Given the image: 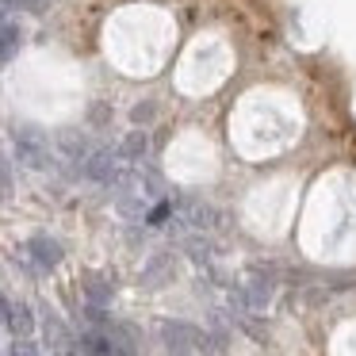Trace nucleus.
<instances>
[{
	"label": "nucleus",
	"mask_w": 356,
	"mask_h": 356,
	"mask_svg": "<svg viewBox=\"0 0 356 356\" xmlns=\"http://www.w3.org/2000/svg\"><path fill=\"white\" fill-rule=\"evenodd\" d=\"M62 257H65L62 241L47 238V234H39V238L27 241V261H31V268H35V272H50V268H58V264H62Z\"/></svg>",
	"instance_id": "f257e3e1"
},
{
	"label": "nucleus",
	"mask_w": 356,
	"mask_h": 356,
	"mask_svg": "<svg viewBox=\"0 0 356 356\" xmlns=\"http://www.w3.org/2000/svg\"><path fill=\"white\" fill-rule=\"evenodd\" d=\"M81 169L92 184H111L115 180V154L111 149H92V154L81 157Z\"/></svg>",
	"instance_id": "f03ea898"
},
{
	"label": "nucleus",
	"mask_w": 356,
	"mask_h": 356,
	"mask_svg": "<svg viewBox=\"0 0 356 356\" xmlns=\"http://www.w3.org/2000/svg\"><path fill=\"white\" fill-rule=\"evenodd\" d=\"M4 330H8L16 341H27V337H31V333H35V314H31V307L12 299L8 318H4Z\"/></svg>",
	"instance_id": "7ed1b4c3"
},
{
	"label": "nucleus",
	"mask_w": 356,
	"mask_h": 356,
	"mask_svg": "<svg viewBox=\"0 0 356 356\" xmlns=\"http://www.w3.org/2000/svg\"><path fill=\"white\" fill-rule=\"evenodd\" d=\"M42 322H47V341H50V348H54V353H62V356L73 353V337H70V330L62 325V318L47 310V318H42Z\"/></svg>",
	"instance_id": "20e7f679"
},
{
	"label": "nucleus",
	"mask_w": 356,
	"mask_h": 356,
	"mask_svg": "<svg viewBox=\"0 0 356 356\" xmlns=\"http://www.w3.org/2000/svg\"><path fill=\"white\" fill-rule=\"evenodd\" d=\"M19 157H24L31 169H50V157H47V149H42V138H27V134H19Z\"/></svg>",
	"instance_id": "39448f33"
},
{
	"label": "nucleus",
	"mask_w": 356,
	"mask_h": 356,
	"mask_svg": "<svg viewBox=\"0 0 356 356\" xmlns=\"http://www.w3.org/2000/svg\"><path fill=\"white\" fill-rule=\"evenodd\" d=\"M19 42H24L19 27H16V24H8V19H0V65H4L12 54H16V50H19Z\"/></svg>",
	"instance_id": "423d86ee"
},
{
	"label": "nucleus",
	"mask_w": 356,
	"mask_h": 356,
	"mask_svg": "<svg viewBox=\"0 0 356 356\" xmlns=\"http://www.w3.org/2000/svg\"><path fill=\"white\" fill-rule=\"evenodd\" d=\"M85 291H88V307H108L111 302V284H104L96 276L85 280Z\"/></svg>",
	"instance_id": "0eeeda50"
},
{
	"label": "nucleus",
	"mask_w": 356,
	"mask_h": 356,
	"mask_svg": "<svg viewBox=\"0 0 356 356\" xmlns=\"http://www.w3.org/2000/svg\"><path fill=\"white\" fill-rule=\"evenodd\" d=\"M58 142H62V154L77 157V161H81V157L88 154V149H85V138H81L77 131H62V134H58Z\"/></svg>",
	"instance_id": "6e6552de"
},
{
	"label": "nucleus",
	"mask_w": 356,
	"mask_h": 356,
	"mask_svg": "<svg viewBox=\"0 0 356 356\" xmlns=\"http://www.w3.org/2000/svg\"><path fill=\"white\" fill-rule=\"evenodd\" d=\"M142 154H146V134H138V131L127 134L123 138V157H142Z\"/></svg>",
	"instance_id": "1a4fd4ad"
},
{
	"label": "nucleus",
	"mask_w": 356,
	"mask_h": 356,
	"mask_svg": "<svg viewBox=\"0 0 356 356\" xmlns=\"http://www.w3.org/2000/svg\"><path fill=\"white\" fill-rule=\"evenodd\" d=\"M12 195V169H8V157L0 154V200Z\"/></svg>",
	"instance_id": "9d476101"
},
{
	"label": "nucleus",
	"mask_w": 356,
	"mask_h": 356,
	"mask_svg": "<svg viewBox=\"0 0 356 356\" xmlns=\"http://www.w3.org/2000/svg\"><path fill=\"white\" fill-rule=\"evenodd\" d=\"M8 356H42V353L35 345H27V341H16V345L8 348Z\"/></svg>",
	"instance_id": "9b49d317"
}]
</instances>
